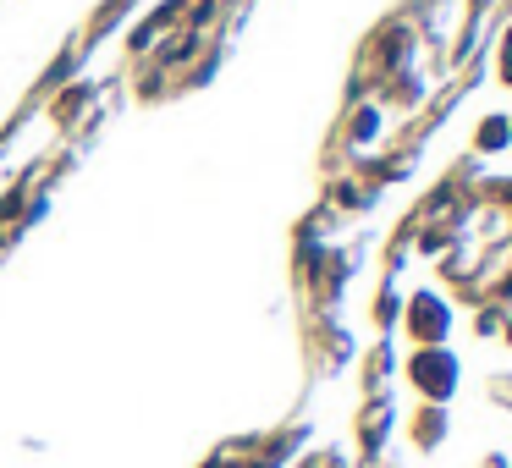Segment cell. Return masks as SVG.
<instances>
[{
  "mask_svg": "<svg viewBox=\"0 0 512 468\" xmlns=\"http://www.w3.org/2000/svg\"><path fill=\"white\" fill-rule=\"evenodd\" d=\"M408 380H413V391H419L424 402H441L446 408V402L457 397V386H463V364H457L452 347H413Z\"/></svg>",
  "mask_w": 512,
  "mask_h": 468,
  "instance_id": "cell-1",
  "label": "cell"
},
{
  "mask_svg": "<svg viewBox=\"0 0 512 468\" xmlns=\"http://www.w3.org/2000/svg\"><path fill=\"white\" fill-rule=\"evenodd\" d=\"M402 325H408V336L419 347H446V336H452V325H457V309H452L446 292L424 287L402 303Z\"/></svg>",
  "mask_w": 512,
  "mask_h": 468,
  "instance_id": "cell-2",
  "label": "cell"
},
{
  "mask_svg": "<svg viewBox=\"0 0 512 468\" xmlns=\"http://www.w3.org/2000/svg\"><path fill=\"white\" fill-rule=\"evenodd\" d=\"M408 430H413V446H419V452H435V446L446 441V408L441 402H424V408L413 413Z\"/></svg>",
  "mask_w": 512,
  "mask_h": 468,
  "instance_id": "cell-3",
  "label": "cell"
},
{
  "mask_svg": "<svg viewBox=\"0 0 512 468\" xmlns=\"http://www.w3.org/2000/svg\"><path fill=\"white\" fill-rule=\"evenodd\" d=\"M512 144V116H485V122L474 127V149H485V155H496V149Z\"/></svg>",
  "mask_w": 512,
  "mask_h": 468,
  "instance_id": "cell-4",
  "label": "cell"
},
{
  "mask_svg": "<svg viewBox=\"0 0 512 468\" xmlns=\"http://www.w3.org/2000/svg\"><path fill=\"white\" fill-rule=\"evenodd\" d=\"M490 397H496L501 408H512V375H496V380H490Z\"/></svg>",
  "mask_w": 512,
  "mask_h": 468,
  "instance_id": "cell-5",
  "label": "cell"
}]
</instances>
